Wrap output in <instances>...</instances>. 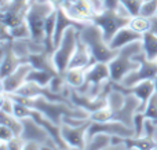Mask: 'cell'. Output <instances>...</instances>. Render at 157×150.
<instances>
[{
  "mask_svg": "<svg viewBox=\"0 0 157 150\" xmlns=\"http://www.w3.org/2000/svg\"><path fill=\"white\" fill-rule=\"evenodd\" d=\"M15 102L24 103L26 106L41 112L46 117L57 124H62L63 117H76V118H90V113L81 107H77L72 103L65 102H54L44 96H25L19 94H10Z\"/></svg>",
  "mask_w": 157,
  "mask_h": 150,
  "instance_id": "cell-1",
  "label": "cell"
},
{
  "mask_svg": "<svg viewBox=\"0 0 157 150\" xmlns=\"http://www.w3.org/2000/svg\"><path fill=\"white\" fill-rule=\"evenodd\" d=\"M80 40L88 47L97 62H110L117 55L119 50H113L106 41L103 32L94 22H87L86 26L78 30Z\"/></svg>",
  "mask_w": 157,
  "mask_h": 150,
  "instance_id": "cell-2",
  "label": "cell"
},
{
  "mask_svg": "<svg viewBox=\"0 0 157 150\" xmlns=\"http://www.w3.org/2000/svg\"><path fill=\"white\" fill-rule=\"evenodd\" d=\"M142 40L134 41L128 46L123 47L117 51V55L110 61L109 69H110V80L114 83H121V80L131 73L132 70L139 68L141 63L136 61V55L142 52Z\"/></svg>",
  "mask_w": 157,
  "mask_h": 150,
  "instance_id": "cell-3",
  "label": "cell"
},
{
  "mask_svg": "<svg viewBox=\"0 0 157 150\" xmlns=\"http://www.w3.org/2000/svg\"><path fill=\"white\" fill-rule=\"evenodd\" d=\"M131 18L132 17L127 13L123 4H120L117 8H102L92 17L91 22H94L102 29L103 36L109 43L112 37L117 33V30L125 25H130Z\"/></svg>",
  "mask_w": 157,
  "mask_h": 150,
  "instance_id": "cell-4",
  "label": "cell"
},
{
  "mask_svg": "<svg viewBox=\"0 0 157 150\" xmlns=\"http://www.w3.org/2000/svg\"><path fill=\"white\" fill-rule=\"evenodd\" d=\"M55 10L52 0H32L28 8L25 21L30 29V39L36 43H44V24L46 19Z\"/></svg>",
  "mask_w": 157,
  "mask_h": 150,
  "instance_id": "cell-5",
  "label": "cell"
},
{
  "mask_svg": "<svg viewBox=\"0 0 157 150\" xmlns=\"http://www.w3.org/2000/svg\"><path fill=\"white\" fill-rule=\"evenodd\" d=\"M77 41H78V29L76 26H71L66 29L61 43L58 44V47L52 52V61H54L55 68L58 69V72L61 74L65 73L66 69L69 68L71 59L77 48Z\"/></svg>",
  "mask_w": 157,
  "mask_h": 150,
  "instance_id": "cell-6",
  "label": "cell"
},
{
  "mask_svg": "<svg viewBox=\"0 0 157 150\" xmlns=\"http://www.w3.org/2000/svg\"><path fill=\"white\" fill-rule=\"evenodd\" d=\"M22 124H24V128H22L21 138L25 142L40 143L43 149H58L57 143L50 137L47 129L43 126H40L35 118L22 117Z\"/></svg>",
  "mask_w": 157,
  "mask_h": 150,
  "instance_id": "cell-7",
  "label": "cell"
},
{
  "mask_svg": "<svg viewBox=\"0 0 157 150\" xmlns=\"http://www.w3.org/2000/svg\"><path fill=\"white\" fill-rule=\"evenodd\" d=\"M136 61L141 65L138 69L128 73L124 79L121 80L120 84L124 87H132L144 80H155L157 77V61H150L145 57L144 51L136 55Z\"/></svg>",
  "mask_w": 157,
  "mask_h": 150,
  "instance_id": "cell-8",
  "label": "cell"
},
{
  "mask_svg": "<svg viewBox=\"0 0 157 150\" xmlns=\"http://www.w3.org/2000/svg\"><path fill=\"white\" fill-rule=\"evenodd\" d=\"M91 118L78 126H71L68 123L61 124V132L71 149H87V131L91 126Z\"/></svg>",
  "mask_w": 157,
  "mask_h": 150,
  "instance_id": "cell-9",
  "label": "cell"
},
{
  "mask_svg": "<svg viewBox=\"0 0 157 150\" xmlns=\"http://www.w3.org/2000/svg\"><path fill=\"white\" fill-rule=\"evenodd\" d=\"M68 95L71 102L77 107H81L90 114L97 110L102 109L108 105V96L106 95H98V96H91L86 92H81L77 88L69 87L68 88Z\"/></svg>",
  "mask_w": 157,
  "mask_h": 150,
  "instance_id": "cell-10",
  "label": "cell"
},
{
  "mask_svg": "<svg viewBox=\"0 0 157 150\" xmlns=\"http://www.w3.org/2000/svg\"><path fill=\"white\" fill-rule=\"evenodd\" d=\"M98 132H106L110 135H117L123 138L135 137V131L132 127H128L123 124L121 121L110 120V121H91L88 131H87V139Z\"/></svg>",
  "mask_w": 157,
  "mask_h": 150,
  "instance_id": "cell-11",
  "label": "cell"
},
{
  "mask_svg": "<svg viewBox=\"0 0 157 150\" xmlns=\"http://www.w3.org/2000/svg\"><path fill=\"white\" fill-rule=\"evenodd\" d=\"M112 85L117 90L123 91L125 94H134L136 98H139L141 101V106H139V112H144L146 109V105L149 102V99L152 98V95L156 92V84L155 80H144V81L138 83V84L132 85V87H124L120 83L112 81Z\"/></svg>",
  "mask_w": 157,
  "mask_h": 150,
  "instance_id": "cell-12",
  "label": "cell"
},
{
  "mask_svg": "<svg viewBox=\"0 0 157 150\" xmlns=\"http://www.w3.org/2000/svg\"><path fill=\"white\" fill-rule=\"evenodd\" d=\"M33 66L29 62H24L8 76L2 77V92L6 94H14L28 81V76H29L30 70Z\"/></svg>",
  "mask_w": 157,
  "mask_h": 150,
  "instance_id": "cell-13",
  "label": "cell"
},
{
  "mask_svg": "<svg viewBox=\"0 0 157 150\" xmlns=\"http://www.w3.org/2000/svg\"><path fill=\"white\" fill-rule=\"evenodd\" d=\"M0 50H2V77L8 76L13 73L21 63L26 62V59L18 57L13 48V40H2L0 43Z\"/></svg>",
  "mask_w": 157,
  "mask_h": 150,
  "instance_id": "cell-14",
  "label": "cell"
},
{
  "mask_svg": "<svg viewBox=\"0 0 157 150\" xmlns=\"http://www.w3.org/2000/svg\"><path fill=\"white\" fill-rule=\"evenodd\" d=\"M142 33L136 32L135 29L130 26V25H125L123 26L121 29L117 30V33L112 37V40L109 41L110 47L113 50H120L123 47L128 46V44L134 43V41H138V40H142Z\"/></svg>",
  "mask_w": 157,
  "mask_h": 150,
  "instance_id": "cell-15",
  "label": "cell"
},
{
  "mask_svg": "<svg viewBox=\"0 0 157 150\" xmlns=\"http://www.w3.org/2000/svg\"><path fill=\"white\" fill-rule=\"evenodd\" d=\"M95 58L92 57L91 51L88 50V47L80 40L78 37L77 41V48L75 51L73 57L71 59V63H69V68H88L92 63H95Z\"/></svg>",
  "mask_w": 157,
  "mask_h": 150,
  "instance_id": "cell-16",
  "label": "cell"
},
{
  "mask_svg": "<svg viewBox=\"0 0 157 150\" xmlns=\"http://www.w3.org/2000/svg\"><path fill=\"white\" fill-rule=\"evenodd\" d=\"M88 68H68L63 73L66 84L73 88H81L86 83V72Z\"/></svg>",
  "mask_w": 157,
  "mask_h": 150,
  "instance_id": "cell-17",
  "label": "cell"
},
{
  "mask_svg": "<svg viewBox=\"0 0 157 150\" xmlns=\"http://www.w3.org/2000/svg\"><path fill=\"white\" fill-rule=\"evenodd\" d=\"M142 50L147 59L157 61V33L147 30L142 36Z\"/></svg>",
  "mask_w": 157,
  "mask_h": 150,
  "instance_id": "cell-18",
  "label": "cell"
},
{
  "mask_svg": "<svg viewBox=\"0 0 157 150\" xmlns=\"http://www.w3.org/2000/svg\"><path fill=\"white\" fill-rule=\"evenodd\" d=\"M112 142H113V135L106 132H98L87 139V149H112Z\"/></svg>",
  "mask_w": 157,
  "mask_h": 150,
  "instance_id": "cell-19",
  "label": "cell"
},
{
  "mask_svg": "<svg viewBox=\"0 0 157 150\" xmlns=\"http://www.w3.org/2000/svg\"><path fill=\"white\" fill-rule=\"evenodd\" d=\"M0 124L7 126L11 131L14 132L15 137H21L22 134V118H19L18 116H15L14 113H6V112H0Z\"/></svg>",
  "mask_w": 157,
  "mask_h": 150,
  "instance_id": "cell-20",
  "label": "cell"
},
{
  "mask_svg": "<svg viewBox=\"0 0 157 150\" xmlns=\"http://www.w3.org/2000/svg\"><path fill=\"white\" fill-rule=\"evenodd\" d=\"M125 149H156L155 139L149 137H131L125 138Z\"/></svg>",
  "mask_w": 157,
  "mask_h": 150,
  "instance_id": "cell-21",
  "label": "cell"
},
{
  "mask_svg": "<svg viewBox=\"0 0 157 150\" xmlns=\"http://www.w3.org/2000/svg\"><path fill=\"white\" fill-rule=\"evenodd\" d=\"M54 74L50 73L46 70H40V69H35L33 68L30 70L29 76H28V81H35L40 85H50V83L54 79Z\"/></svg>",
  "mask_w": 157,
  "mask_h": 150,
  "instance_id": "cell-22",
  "label": "cell"
},
{
  "mask_svg": "<svg viewBox=\"0 0 157 150\" xmlns=\"http://www.w3.org/2000/svg\"><path fill=\"white\" fill-rule=\"evenodd\" d=\"M130 26L132 28V29H135L136 32L144 35L145 32L152 29V19L146 18V17H144V15L132 17V18H131V22H130Z\"/></svg>",
  "mask_w": 157,
  "mask_h": 150,
  "instance_id": "cell-23",
  "label": "cell"
},
{
  "mask_svg": "<svg viewBox=\"0 0 157 150\" xmlns=\"http://www.w3.org/2000/svg\"><path fill=\"white\" fill-rule=\"evenodd\" d=\"M8 29H10V35L13 37V40H17V39H30V29L26 21H22L17 26L8 28Z\"/></svg>",
  "mask_w": 157,
  "mask_h": 150,
  "instance_id": "cell-24",
  "label": "cell"
},
{
  "mask_svg": "<svg viewBox=\"0 0 157 150\" xmlns=\"http://www.w3.org/2000/svg\"><path fill=\"white\" fill-rule=\"evenodd\" d=\"M145 0H120L123 7L127 10V13L131 17H136L141 14V8Z\"/></svg>",
  "mask_w": 157,
  "mask_h": 150,
  "instance_id": "cell-25",
  "label": "cell"
},
{
  "mask_svg": "<svg viewBox=\"0 0 157 150\" xmlns=\"http://www.w3.org/2000/svg\"><path fill=\"white\" fill-rule=\"evenodd\" d=\"M144 116L146 118H152V120L157 121V91L152 95L146 105V109L144 110Z\"/></svg>",
  "mask_w": 157,
  "mask_h": 150,
  "instance_id": "cell-26",
  "label": "cell"
},
{
  "mask_svg": "<svg viewBox=\"0 0 157 150\" xmlns=\"http://www.w3.org/2000/svg\"><path fill=\"white\" fill-rule=\"evenodd\" d=\"M146 18H153L157 15V0H145L141 8V14Z\"/></svg>",
  "mask_w": 157,
  "mask_h": 150,
  "instance_id": "cell-27",
  "label": "cell"
},
{
  "mask_svg": "<svg viewBox=\"0 0 157 150\" xmlns=\"http://www.w3.org/2000/svg\"><path fill=\"white\" fill-rule=\"evenodd\" d=\"M24 146H25V141L21 137H14L8 142L0 143V149H4V150H22Z\"/></svg>",
  "mask_w": 157,
  "mask_h": 150,
  "instance_id": "cell-28",
  "label": "cell"
},
{
  "mask_svg": "<svg viewBox=\"0 0 157 150\" xmlns=\"http://www.w3.org/2000/svg\"><path fill=\"white\" fill-rule=\"evenodd\" d=\"M14 137H15V135H14V132L11 131V129L8 128L7 126H4V124H0V143L8 142V141L13 139Z\"/></svg>",
  "mask_w": 157,
  "mask_h": 150,
  "instance_id": "cell-29",
  "label": "cell"
},
{
  "mask_svg": "<svg viewBox=\"0 0 157 150\" xmlns=\"http://www.w3.org/2000/svg\"><path fill=\"white\" fill-rule=\"evenodd\" d=\"M11 2H13V0H0V8H2V11L6 10V8L11 4Z\"/></svg>",
  "mask_w": 157,
  "mask_h": 150,
  "instance_id": "cell-30",
  "label": "cell"
},
{
  "mask_svg": "<svg viewBox=\"0 0 157 150\" xmlns=\"http://www.w3.org/2000/svg\"><path fill=\"white\" fill-rule=\"evenodd\" d=\"M152 19V32H155V33H157V15L156 17H153V18H150Z\"/></svg>",
  "mask_w": 157,
  "mask_h": 150,
  "instance_id": "cell-31",
  "label": "cell"
},
{
  "mask_svg": "<svg viewBox=\"0 0 157 150\" xmlns=\"http://www.w3.org/2000/svg\"><path fill=\"white\" fill-rule=\"evenodd\" d=\"M155 84H156V91H157V77L155 79Z\"/></svg>",
  "mask_w": 157,
  "mask_h": 150,
  "instance_id": "cell-32",
  "label": "cell"
},
{
  "mask_svg": "<svg viewBox=\"0 0 157 150\" xmlns=\"http://www.w3.org/2000/svg\"><path fill=\"white\" fill-rule=\"evenodd\" d=\"M101 2H102V3H103V0H101Z\"/></svg>",
  "mask_w": 157,
  "mask_h": 150,
  "instance_id": "cell-33",
  "label": "cell"
}]
</instances>
